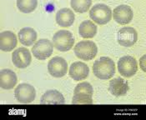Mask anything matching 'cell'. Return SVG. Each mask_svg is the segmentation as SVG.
I'll return each instance as SVG.
<instances>
[{
  "mask_svg": "<svg viewBox=\"0 0 146 120\" xmlns=\"http://www.w3.org/2000/svg\"><path fill=\"white\" fill-rule=\"evenodd\" d=\"M38 5V0H17V7L19 11L29 13L34 11Z\"/></svg>",
  "mask_w": 146,
  "mask_h": 120,
  "instance_id": "obj_21",
  "label": "cell"
},
{
  "mask_svg": "<svg viewBox=\"0 0 146 120\" xmlns=\"http://www.w3.org/2000/svg\"><path fill=\"white\" fill-rule=\"evenodd\" d=\"M118 69L123 77L130 78L134 76L138 70L137 61L132 56H124L118 61Z\"/></svg>",
  "mask_w": 146,
  "mask_h": 120,
  "instance_id": "obj_6",
  "label": "cell"
},
{
  "mask_svg": "<svg viewBox=\"0 0 146 120\" xmlns=\"http://www.w3.org/2000/svg\"><path fill=\"white\" fill-rule=\"evenodd\" d=\"M79 33L84 38H92L97 33V26L91 20H84L79 25Z\"/></svg>",
  "mask_w": 146,
  "mask_h": 120,
  "instance_id": "obj_20",
  "label": "cell"
},
{
  "mask_svg": "<svg viewBox=\"0 0 146 120\" xmlns=\"http://www.w3.org/2000/svg\"><path fill=\"white\" fill-rule=\"evenodd\" d=\"M90 16L96 23L104 25L111 20L112 10L104 3H97L90 9Z\"/></svg>",
  "mask_w": 146,
  "mask_h": 120,
  "instance_id": "obj_5",
  "label": "cell"
},
{
  "mask_svg": "<svg viewBox=\"0 0 146 120\" xmlns=\"http://www.w3.org/2000/svg\"><path fill=\"white\" fill-rule=\"evenodd\" d=\"M109 91L113 96H124L129 91V84L126 80L121 78H116L110 80L109 85Z\"/></svg>",
  "mask_w": 146,
  "mask_h": 120,
  "instance_id": "obj_14",
  "label": "cell"
},
{
  "mask_svg": "<svg viewBox=\"0 0 146 120\" xmlns=\"http://www.w3.org/2000/svg\"><path fill=\"white\" fill-rule=\"evenodd\" d=\"M75 55L82 60L90 61L94 58L98 53V47L93 41H80L74 48Z\"/></svg>",
  "mask_w": 146,
  "mask_h": 120,
  "instance_id": "obj_4",
  "label": "cell"
},
{
  "mask_svg": "<svg viewBox=\"0 0 146 120\" xmlns=\"http://www.w3.org/2000/svg\"><path fill=\"white\" fill-rule=\"evenodd\" d=\"M112 14L113 16V19L121 25L129 23L134 17V13L132 9L129 5L125 4L116 7L113 9V13Z\"/></svg>",
  "mask_w": 146,
  "mask_h": 120,
  "instance_id": "obj_12",
  "label": "cell"
},
{
  "mask_svg": "<svg viewBox=\"0 0 146 120\" xmlns=\"http://www.w3.org/2000/svg\"><path fill=\"white\" fill-rule=\"evenodd\" d=\"M54 50L53 44L46 38H41L36 42L32 47V53L34 56L39 60H45L49 58Z\"/></svg>",
  "mask_w": 146,
  "mask_h": 120,
  "instance_id": "obj_8",
  "label": "cell"
},
{
  "mask_svg": "<svg viewBox=\"0 0 146 120\" xmlns=\"http://www.w3.org/2000/svg\"><path fill=\"white\" fill-rule=\"evenodd\" d=\"M118 43L124 47H132L138 39V33L134 28L124 27L119 29L117 35Z\"/></svg>",
  "mask_w": 146,
  "mask_h": 120,
  "instance_id": "obj_10",
  "label": "cell"
},
{
  "mask_svg": "<svg viewBox=\"0 0 146 120\" xmlns=\"http://www.w3.org/2000/svg\"><path fill=\"white\" fill-rule=\"evenodd\" d=\"M94 88L88 82L79 84L74 88V95L73 97V104H92L93 103Z\"/></svg>",
  "mask_w": 146,
  "mask_h": 120,
  "instance_id": "obj_2",
  "label": "cell"
},
{
  "mask_svg": "<svg viewBox=\"0 0 146 120\" xmlns=\"http://www.w3.org/2000/svg\"><path fill=\"white\" fill-rule=\"evenodd\" d=\"M17 75L11 69L0 71V87L3 89H12L17 84Z\"/></svg>",
  "mask_w": 146,
  "mask_h": 120,
  "instance_id": "obj_17",
  "label": "cell"
},
{
  "mask_svg": "<svg viewBox=\"0 0 146 120\" xmlns=\"http://www.w3.org/2000/svg\"><path fill=\"white\" fill-rule=\"evenodd\" d=\"M19 41L24 46H31L37 40V32L33 28H23L18 33Z\"/></svg>",
  "mask_w": 146,
  "mask_h": 120,
  "instance_id": "obj_19",
  "label": "cell"
},
{
  "mask_svg": "<svg viewBox=\"0 0 146 120\" xmlns=\"http://www.w3.org/2000/svg\"><path fill=\"white\" fill-rule=\"evenodd\" d=\"M14 96L18 102L21 103H30L36 97V91L29 84H20L14 90Z\"/></svg>",
  "mask_w": 146,
  "mask_h": 120,
  "instance_id": "obj_7",
  "label": "cell"
},
{
  "mask_svg": "<svg viewBox=\"0 0 146 120\" xmlns=\"http://www.w3.org/2000/svg\"><path fill=\"white\" fill-rule=\"evenodd\" d=\"M42 104H64L65 103L63 94L58 90H48L45 92L41 98Z\"/></svg>",
  "mask_w": 146,
  "mask_h": 120,
  "instance_id": "obj_18",
  "label": "cell"
},
{
  "mask_svg": "<svg viewBox=\"0 0 146 120\" xmlns=\"http://www.w3.org/2000/svg\"><path fill=\"white\" fill-rule=\"evenodd\" d=\"M17 37L11 31H3L0 33V49L5 52L12 51L17 46Z\"/></svg>",
  "mask_w": 146,
  "mask_h": 120,
  "instance_id": "obj_15",
  "label": "cell"
},
{
  "mask_svg": "<svg viewBox=\"0 0 146 120\" xmlns=\"http://www.w3.org/2000/svg\"><path fill=\"white\" fill-rule=\"evenodd\" d=\"M74 35L68 30H58L53 36V45L58 51H68L74 47Z\"/></svg>",
  "mask_w": 146,
  "mask_h": 120,
  "instance_id": "obj_3",
  "label": "cell"
},
{
  "mask_svg": "<svg viewBox=\"0 0 146 120\" xmlns=\"http://www.w3.org/2000/svg\"><path fill=\"white\" fill-rule=\"evenodd\" d=\"M55 19L57 23L60 27L67 28L70 27L74 23L75 19V14L70 9H61L57 12Z\"/></svg>",
  "mask_w": 146,
  "mask_h": 120,
  "instance_id": "obj_16",
  "label": "cell"
},
{
  "mask_svg": "<svg viewBox=\"0 0 146 120\" xmlns=\"http://www.w3.org/2000/svg\"><path fill=\"white\" fill-rule=\"evenodd\" d=\"M93 72L100 79H110L115 74V64L109 57H101L94 63Z\"/></svg>",
  "mask_w": 146,
  "mask_h": 120,
  "instance_id": "obj_1",
  "label": "cell"
},
{
  "mask_svg": "<svg viewBox=\"0 0 146 120\" xmlns=\"http://www.w3.org/2000/svg\"><path fill=\"white\" fill-rule=\"evenodd\" d=\"M69 76L75 81H80L87 78L90 74V68L83 62L73 63L68 71Z\"/></svg>",
  "mask_w": 146,
  "mask_h": 120,
  "instance_id": "obj_13",
  "label": "cell"
},
{
  "mask_svg": "<svg viewBox=\"0 0 146 120\" xmlns=\"http://www.w3.org/2000/svg\"><path fill=\"white\" fill-rule=\"evenodd\" d=\"M48 70L50 75L54 78L65 76L68 71L67 61L62 57H54L48 62Z\"/></svg>",
  "mask_w": 146,
  "mask_h": 120,
  "instance_id": "obj_9",
  "label": "cell"
},
{
  "mask_svg": "<svg viewBox=\"0 0 146 120\" xmlns=\"http://www.w3.org/2000/svg\"><path fill=\"white\" fill-rule=\"evenodd\" d=\"M13 64L19 68H25L31 64L32 56L27 48H19L12 54Z\"/></svg>",
  "mask_w": 146,
  "mask_h": 120,
  "instance_id": "obj_11",
  "label": "cell"
},
{
  "mask_svg": "<svg viewBox=\"0 0 146 120\" xmlns=\"http://www.w3.org/2000/svg\"><path fill=\"white\" fill-rule=\"evenodd\" d=\"M70 4L74 11L79 13H84L90 9L92 0H71Z\"/></svg>",
  "mask_w": 146,
  "mask_h": 120,
  "instance_id": "obj_22",
  "label": "cell"
}]
</instances>
